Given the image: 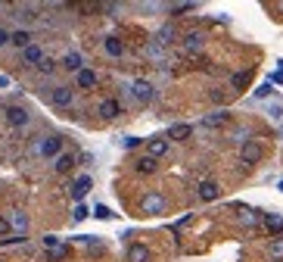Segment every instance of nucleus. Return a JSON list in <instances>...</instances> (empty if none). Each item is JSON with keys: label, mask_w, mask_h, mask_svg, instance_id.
Instances as JSON below:
<instances>
[{"label": "nucleus", "mask_w": 283, "mask_h": 262, "mask_svg": "<svg viewBox=\"0 0 283 262\" xmlns=\"http://www.w3.org/2000/svg\"><path fill=\"white\" fill-rule=\"evenodd\" d=\"M271 91H274V85L268 82V85H262V88L255 91V97H262V100H265V97H271Z\"/></svg>", "instance_id": "nucleus-29"}, {"label": "nucleus", "mask_w": 283, "mask_h": 262, "mask_svg": "<svg viewBox=\"0 0 283 262\" xmlns=\"http://www.w3.org/2000/svg\"><path fill=\"white\" fill-rule=\"evenodd\" d=\"M277 10H280V13H283V4H277Z\"/></svg>", "instance_id": "nucleus-36"}, {"label": "nucleus", "mask_w": 283, "mask_h": 262, "mask_svg": "<svg viewBox=\"0 0 283 262\" xmlns=\"http://www.w3.org/2000/svg\"><path fill=\"white\" fill-rule=\"evenodd\" d=\"M131 94H134V100H137V103H149V100L156 97V88H153L149 82H143V78H137V82L131 85Z\"/></svg>", "instance_id": "nucleus-3"}, {"label": "nucleus", "mask_w": 283, "mask_h": 262, "mask_svg": "<svg viewBox=\"0 0 283 262\" xmlns=\"http://www.w3.org/2000/svg\"><path fill=\"white\" fill-rule=\"evenodd\" d=\"M97 112H100L103 119H118V116H121V103H118V100H112V97H109V100H100Z\"/></svg>", "instance_id": "nucleus-8"}, {"label": "nucleus", "mask_w": 283, "mask_h": 262, "mask_svg": "<svg viewBox=\"0 0 283 262\" xmlns=\"http://www.w3.org/2000/svg\"><path fill=\"white\" fill-rule=\"evenodd\" d=\"M190 10H196V4H178V7H171V13H175V16H181V13H190Z\"/></svg>", "instance_id": "nucleus-28"}, {"label": "nucleus", "mask_w": 283, "mask_h": 262, "mask_svg": "<svg viewBox=\"0 0 283 262\" xmlns=\"http://www.w3.org/2000/svg\"><path fill=\"white\" fill-rule=\"evenodd\" d=\"M271 253H274V256H283V237H277V240L271 244Z\"/></svg>", "instance_id": "nucleus-30"}, {"label": "nucleus", "mask_w": 283, "mask_h": 262, "mask_svg": "<svg viewBox=\"0 0 283 262\" xmlns=\"http://www.w3.org/2000/svg\"><path fill=\"white\" fill-rule=\"evenodd\" d=\"M190 134H193V128H190V125H184V122H178V125H171V128H168V137H171V140H187Z\"/></svg>", "instance_id": "nucleus-17"}, {"label": "nucleus", "mask_w": 283, "mask_h": 262, "mask_svg": "<svg viewBox=\"0 0 283 262\" xmlns=\"http://www.w3.org/2000/svg\"><path fill=\"white\" fill-rule=\"evenodd\" d=\"M265 225H268V231H283V218L274 212V215H265Z\"/></svg>", "instance_id": "nucleus-23"}, {"label": "nucleus", "mask_w": 283, "mask_h": 262, "mask_svg": "<svg viewBox=\"0 0 283 262\" xmlns=\"http://www.w3.org/2000/svg\"><path fill=\"white\" fill-rule=\"evenodd\" d=\"M262 156H265V147H262L258 140H246V144L240 147V163H243V166H255Z\"/></svg>", "instance_id": "nucleus-1"}, {"label": "nucleus", "mask_w": 283, "mask_h": 262, "mask_svg": "<svg viewBox=\"0 0 283 262\" xmlns=\"http://www.w3.org/2000/svg\"><path fill=\"white\" fill-rule=\"evenodd\" d=\"M271 85H283V69H280V72H274V75H271Z\"/></svg>", "instance_id": "nucleus-34"}, {"label": "nucleus", "mask_w": 283, "mask_h": 262, "mask_svg": "<svg viewBox=\"0 0 283 262\" xmlns=\"http://www.w3.org/2000/svg\"><path fill=\"white\" fill-rule=\"evenodd\" d=\"M53 69H56V63H53L50 56H44V59H40V66H37V72H40V75H50Z\"/></svg>", "instance_id": "nucleus-24"}, {"label": "nucleus", "mask_w": 283, "mask_h": 262, "mask_svg": "<svg viewBox=\"0 0 283 262\" xmlns=\"http://www.w3.org/2000/svg\"><path fill=\"white\" fill-rule=\"evenodd\" d=\"M125 147H128V150H134V147H140V137H125Z\"/></svg>", "instance_id": "nucleus-33"}, {"label": "nucleus", "mask_w": 283, "mask_h": 262, "mask_svg": "<svg viewBox=\"0 0 283 262\" xmlns=\"http://www.w3.org/2000/svg\"><path fill=\"white\" fill-rule=\"evenodd\" d=\"M196 194H199V200H218L221 197V187L215 184V181H199V187H196Z\"/></svg>", "instance_id": "nucleus-7"}, {"label": "nucleus", "mask_w": 283, "mask_h": 262, "mask_svg": "<svg viewBox=\"0 0 283 262\" xmlns=\"http://www.w3.org/2000/svg\"><path fill=\"white\" fill-rule=\"evenodd\" d=\"M22 59H25L28 66H40V59H44V50H40L37 44H31V47L22 50Z\"/></svg>", "instance_id": "nucleus-13"}, {"label": "nucleus", "mask_w": 283, "mask_h": 262, "mask_svg": "<svg viewBox=\"0 0 283 262\" xmlns=\"http://www.w3.org/2000/svg\"><path fill=\"white\" fill-rule=\"evenodd\" d=\"M146 150H149V156H153V159L165 156V153H168V137H153V140L146 144Z\"/></svg>", "instance_id": "nucleus-11"}, {"label": "nucleus", "mask_w": 283, "mask_h": 262, "mask_svg": "<svg viewBox=\"0 0 283 262\" xmlns=\"http://www.w3.org/2000/svg\"><path fill=\"white\" fill-rule=\"evenodd\" d=\"M103 47H106V53H109V56H121V53H125V44H121L118 37H106Z\"/></svg>", "instance_id": "nucleus-20"}, {"label": "nucleus", "mask_w": 283, "mask_h": 262, "mask_svg": "<svg viewBox=\"0 0 283 262\" xmlns=\"http://www.w3.org/2000/svg\"><path fill=\"white\" fill-rule=\"evenodd\" d=\"M128 262H149V250H146L143 244L128 247Z\"/></svg>", "instance_id": "nucleus-15"}, {"label": "nucleus", "mask_w": 283, "mask_h": 262, "mask_svg": "<svg viewBox=\"0 0 283 262\" xmlns=\"http://www.w3.org/2000/svg\"><path fill=\"white\" fill-rule=\"evenodd\" d=\"M4 44H10V31L0 28V47H4Z\"/></svg>", "instance_id": "nucleus-35"}, {"label": "nucleus", "mask_w": 283, "mask_h": 262, "mask_svg": "<svg viewBox=\"0 0 283 262\" xmlns=\"http://www.w3.org/2000/svg\"><path fill=\"white\" fill-rule=\"evenodd\" d=\"M44 244H47V250H56V247H59V240H56L53 234H47V237H44Z\"/></svg>", "instance_id": "nucleus-32"}, {"label": "nucleus", "mask_w": 283, "mask_h": 262, "mask_svg": "<svg viewBox=\"0 0 283 262\" xmlns=\"http://www.w3.org/2000/svg\"><path fill=\"white\" fill-rule=\"evenodd\" d=\"M4 234H10V218L0 215V237H4Z\"/></svg>", "instance_id": "nucleus-31"}, {"label": "nucleus", "mask_w": 283, "mask_h": 262, "mask_svg": "<svg viewBox=\"0 0 283 262\" xmlns=\"http://www.w3.org/2000/svg\"><path fill=\"white\" fill-rule=\"evenodd\" d=\"M227 112L221 109V112H212V116H206V119H202V125H206V128H218V125H227Z\"/></svg>", "instance_id": "nucleus-18"}, {"label": "nucleus", "mask_w": 283, "mask_h": 262, "mask_svg": "<svg viewBox=\"0 0 283 262\" xmlns=\"http://www.w3.org/2000/svg\"><path fill=\"white\" fill-rule=\"evenodd\" d=\"M53 169H56V175H69V172L75 169V156H72V153H62V156H56Z\"/></svg>", "instance_id": "nucleus-12"}, {"label": "nucleus", "mask_w": 283, "mask_h": 262, "mask_svg": "<svg viewBox=\"0 0 283 262\" xmlns=\"http://www.w3.org/2000/svg\"><path fill=\"white\" fill-rule=\"evenodd\" d=\"M62 66H66L69 72H81V69H84V66H81V56H78V53H66Z\"/></svg>", "instance_id": "nucleus-22"}, {"label": "nucleus", "mask_w": 283, "mask_h": 262, "mask_svg": "<svg viewBox=\"0 0 283 262\" xmlns=\"http://www.w3.org/2000/svg\"><path fill=\"white\" fill-rule=\"evenodd\" d=\"M50 100H53V106H59V109H69V106L75 103V91H72V88H66V85H59V88H53Z\"/></svg>", "instance_id": "nucleus-4"}, {"label": "nucleus", "mask_w": 283, "mask_h": 262, "mask_svg": "<svg viewBox=\"0 0 283 262\" xmlns=\"http://www.w3.org/2000/svg\"><path fill=\"white\" fill-rule=\"evenodd\" d=\"M184 50H187V53H196V50H202V34H199V31H190V34H184Z\"/></svg>", "instance_id": "nucleus-14"}, {"label": "nucleus", "mask_w": 283, "mask_h": 262, "mask_svg": "<svg viewBox=\"0 0 283 262\" xmlns=\"http://www.w3.org/2000/svg\"><path fill=\"white\" fill-rule=\"evenodd\" d=\"M140 209H143L146 215H159V212H165V197H162V194H146V197L140 200Z\"/></svg>", "instance_id": "nucleus-2"}, {"label": "nucleus", "mask_w": 283, "mask_h": 262, "mask_svg": "<svg viewBox=\"0 0 283 262\" xmlns=\"http://www.w3.org/2000/svg\"><path fill=\"white\" fill-rule=\"evenodd\" d=\"M40 156H47V159H56L62 156V137H44V144H40Z\"/></svg>", "instance_id": "nucleus-6"}, {"label": "nucleus", "mask_w": 283, "mask_h": 262, "mask_svg": "<svg viewBox=\"0 0 283 262\" xmlns=\"http://www.w3.org/2000/svg\"><path fill=\"white\" fill-rule=\"evenodd\" d=\"M246 82H249V72H236V75H233V88H236V91L246 88Z\"/></svg>", "instance_id": "nucleus-25"}, {"label": "nucleus", "mask_w": 283, "mask_h": 262, "mask_svg": "<svg viewBox=\"0 0 283 262\" xmlns=\"http://www.w3.org/2000/svg\"><path fill=\"white\" fill-rule=\"evenodd\" d=\"M94 215H97V218H106V221H109V218H115L109 206H97V209H94Z\"/></svg>", "instance_id": "nucleus-27"}, {"label": "nucleus", "mask_w": 283, "mask_h": 262, "mask_svg": "<svg viewBox=\"0 0 283 262\" xmlns=\"http://www.w3.org/2000/svg\"><path fill=\"white\" fill-rule=\"evenodd\" d=\"M10 228H16L19 234L28 231V215H25V212H13V215H10Z\"/></svg>", "instance_id": "nucleus-21"}, {"label": "nucleus", "mask_w": 283, "mask_h": 262, "mask_svg": "<svg viewBox=\"0 0 283 262\" xmlns=\"http://www.w3.org/2000/svg\"><path fill=\"white\" fill-rule=\"evenodd\" d=\"M75 85H78L81 91H94V88H97V75H94L91 69H81V72H75Z\"/></svg>", "instance_id": "nucleus-9"}, {"label": "nucleus", "mask_w": 283, "mask_h": 262, "mask_svg": "<svg viewBox=\"0 0 283 262\" xmlns=\"http://www.w3.org/2000/svg\"><path fill=\"white\" fill-rule=\"evenodd\" d=\"M134 169H137V175H153L159 166H156V159H153V156H143V159H137V163H134Z\"/></svg>", "instance_id": "nucleus-19"}, {"label": "nucleus", "mask_w": 283, "mask_h": 262, "mask_svg": "<svg viewBox=\"0 0 283 262\" xmlns=\"http://www.w3.org/2000/svg\"><path fill=\"white\" fill-rule=\"evenodd\" d=\"M88 215H91V212H88V206H84V203H78V206H75V215H72V218H75V221H84Z\"/></svg>", "instance_id": "nucleus-26"}, {"label": "nucleus", "mask_w": 283, "mask_h": 262, "mask_svg": "<svg viewBox=\"0 0 283 262\" xmlns=\"http://www.w3.org/2000/svg\"><path fill=\"white\" fill-rule=\"evenodd\" d=\"M7 125L25 128V125H28V109H25V106H7Z\"/></svg>", "instance_id": "nucleus-5"}, {"label": "nucleus", "mask_w": 283, "mask_h": 262, "mask_svg": "<svg viewBox=\"0 0 283 262\" xmlns=\"http://www.w3.org/2000/svg\"><path fill=\"white\" fill-rule=\"evenodd\" d=\"M10 44L19 47V50H25V47H31V34L28 31H10Z\"/></svg>", "instance_id": "nucleus-16"}, {"label": "nucleus", "mask_w": 283, "mask_h": 262, "mask_svg": "<svg viewBox=\"0 0 283 262\" xmlns=\"http://www.w3.org/2000/svg\"><path fill=\"white\" fill-rule=\"evenodd\" d=\"M91 187H94L91 175H81V178H75V184H72V197H75V200H84Z\"/></svg>", "instance_id": "nucleus-10"}]
</instances>
